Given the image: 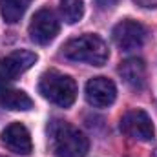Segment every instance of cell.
<instances>
[{
    "mask_svg": "<svg viewBox=\"0 0 157 157\" xmlns=\"http://www.w3.org/2000/svg\"><path fill=\"white\" fill-rule=\"evenodd\" d=\"M0 106L13 110V112H26L33 108V101L22 90H15L0 82Z\"/></svg>",
    "mask_w": 157,
    "mask_h": 157,
    "instance_id": "8fae6325",
    "label": "cell"
},
{
    "mask_svg": "<svg viewBox=\"0 0 157 157\" xmlns=\"http://www.w3.org/2000/svg\"><path fill=\"white\" fill-rule=\"evenodd\" d=\"M39 90L44 99L49 102L60 106V108H70L75 99H77V84L70 75L59 73V71H48L40 77Z\"/></svg>",
    "mask_w": 157,
    "mask_h": 157,
    "instance_id": "3957f363",
    "label": "cell"
},
{
    "mask_svg": "<svg viewBox=\"0 0 157 157\" xmlns=\"http://www.w3.org/2000/svg\"><path fill=\"white\" fill-rule=\"evenodd\" d=\"M31 0H0V13L7 24H15L22 18Z\"/></svg>",
    "mask_w": 157,
    "mask_h": 157,
    "instance_id": "7c38bea8",
    "label": "cell"
},
{
    "mask_svg": "<svg viewBox=\"0 0 157 157\" xmlns=\"http://www.w3.org/2000/svg\"><path fill=\"white\" fill-rule=\"evenodd\" d=\"M121 132L135 141H152L155 128L144 110H130L121 119Z\"/></svg>",
    "mask_w": 157,
    "mask_h": 157,
    "instance_id": "277c9868",
    "label": "cell"
},
{
    "mask_svg": "<svg viewBox=\"0 0 157 157\" xmlns=\"http://www.w3.org/2000/svg\"><path fill=\"white\" fill-rule=\"evenodd\" d=\"M48 135H49V148L55 157H84L88 152L86 135L66 121L60 119L51 121Z\"/></svg>",
    "mask_w": 157,
    "mask_h": 157,
    "instance_id": "6da1fadb",
    "label": "cell"
},
{
    "mask_svg": "<svg viewBox=\"0 0 157 157\" xmlns=\"http://www.w3.org/2000/svg\"><path fill=\"white\" fill-rule=\"evenodd\" d=\"M62 53L73 62H86L91 66H102L110 57L106 42L97 35H82L68 40L62 48Z\"/></svg>",
    "mask_w": 157,
    "mask_h": 157,
    "instance_id": "7a4b0ae2",
    "label": "cell"
},
{
    "mask_svg": "<svg viewBox=\"0 0 157 157\" xmlns=\"http://www.w3.org/2000/svg\"><path fill=\"white\" fill-rule=\"evenodd\" d=\"M37 62V55L28 49H18L9 53L7 57L0 59V82L7 84L17 77H20L24 71H28Z\"/></svg>",
    "mask_w": 157,
    "mask_h": 157,
    "instance_id": "52a82bcc",
    "label": "cell"
},
{
    "mask_svg": "<svg viewBox=\"0 0 157 157\" xmlns=\"http://www.w3.org/2000/svg\"><path fill=\"white\" fill-rule=\"evenodd\" d=\"M119 75L132 90H143L146 84V64L137 57L126 59L119 66Z\"/></svg>",
    "mask_w": 157,
    "mask_h": 157,
    "instance_id": "30bf717a",
    "label": "cell"
},
{
    "mask_svg": "<svg viewBox=\"0 0 157 157\" xmlns=\"http://www.w3.org/2000/svg\"><path fill=\"white\" fill-rule=\"evenodd\" d=\"M112 37H113V42H115V46H117L119 49H122V51H133V49H139L144 44V40H146V29L137 20L126 18V20L119 22L117 26L113 28Z\"/></svg>",
    "mask_w": 157,
    "mask_h": 157,
    "instance_id": "5b68a950",
    "label": "cell"
},
{
    "mask_svg": "<svg viewBox=\"0 0 157 157\" xmlns=\"http://www.w3.org/2000/svg\"><path fill=\"white\" fill-rule=\"evenodd\" d=\"M117 2L119 0H95V4H97L101 9H110V7H113Z\"/></svg>",
    "mask_w": 157,
    "mask_h": 157,
    "instance_id": "5bb4252c",
    "label": "cell"
},
{
    "mask_svg": "<svg viewBox=\"0 0 157 157\" xmlns=\"http://www.w3.org/2000/svg\"><path fill=\"white\" fill-rule=\"evenodd\" d=\"M117 97L115 84L106 77H93L86 84V99L95 108H108Z\"/></svg>",
    "mask_w": 157,
    "mask_h": 157,
    "instance_id": "ba28073f",
    "label": "cell"
},
{
    "mask_svg": "<svg viewBox=\"0 0 157 157\" xmlns=\"http://www.w3.org/2000/svg\"><path fill=\"white\" fill-rule=\"evenodd\" d=\"M59 29H60V24L57 20V15L44 7L35 13V17L31 18V24H29V37L33 42H37L40 46L44 44H49L51 40L59 35Z\"/></svg>",
    "mask_w": 157,
    "mask_h": 157,
    "instance_id": "8992f818",
    "label": "cell"
},
{
    "mask_svg": "<svg viewBox=\"0 0 157 157\" xmlns=\"http://www.w3.org/2000/svg\"><path fill=\"white\" fill-rule=\"evenodd\" d=\"M60 11L68 24H75L84 15V0H60Z\"/></svg>",
    "mask_w": 157,
    "mask_h": 157,
    "instance_id": "4fadbf2b",
    "label": "cell"
},
{
    "mask_svg": "<svg viewBox=\"0 0 157 157\" xmlns=\"http://www.w3.org/2000/svg\"><path fill=\"white\" fill-rule=\"evenodd\" d=\"M154 157H157V150H155V154H154Z\"/></svg>",
    "mask_w": 157,
    "mask_h": 157,
    "instance_id": "9a60e30c",
    "label": "cell"
},
{
    "mask_svg": "<svg viewBox=\"0 0 157 157\" xmlns=\"http://www.w3.org/2000/svg\"><path fill=\"white\" fill-rule=\"evenodd\" d=\"M2 143L6 144V148H9L18 155H29L33 150L31 135L28 128L20 122H13L2 132Z\"/></svg>",
    "mask_w": 157,
    "mask_h": 157,
    "instance_id": "9c48e42d",
    "label": "cell"
},
{
    "mask_svg": "<svg viewBox=\"0 0 157 157\" xmlns=\"http://www.w3.org/2000/svg\"><path fill=\"white\" fill-rule=\"evenodd\" d=\"M0 157H2V155H0Z\"/></svg>",
    "mask_w": 157,
    "mask_h": 157,
    "instance_id": "2e32d148",
    "label": "cell"
}]
</instances>
